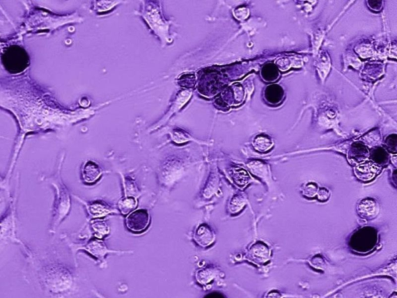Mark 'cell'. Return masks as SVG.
Returning <instances> with one entry per match:
<instances>
[{"instance_id":"8992f818","label":"cell","mask_w":397,"mask_h":298,"mask_svg":"<svg viewBox=\"0 0 397 298\" xmlns=\"http://www.w3.org/2000/svg\"><path fill=\"white\" fill-rule=\"evenodd\" d=\"M377 242V235L374 229L364 228L358 230L351 238V245L358 252H365L373 249Z\"/></svg>"},{"instance_id":"8fae6325","label":"cell","mask_w":397,"mask_h":298,"mask_svg":"<svg viewBox=\"0 0 397 298\" xmlns=\"http://www.w3.org/2000/svg\"><path fill=\"white\" fill-rule=\"evenodd\" d=\"M357 213L360 218L365 220H372L379 213V205L372 198L361 200L357 206Z\"/></svg>"},{"instance_id":"5bb4252c","label":"cell","mask_w":397,"mask_h":298,"mask_svg":"<svg viewBox=\"0 0 397 298\" xmlns=\"http://www.w3.org/2000/svg\"><path fill=\"white\" fill-rule=\"evenodd\" d=\"M368 155H369V151L365 145L354 143L350 148L348 158L350 162L360 164L365 162Z\"/></svg>"},{"instance_id":"ac0fdd59","label":"cell","mask_w":397,"mask_h":298,"mask_svg":"<svg viewBox=\"0 0 397 298\" xmlns=\"http://www.w3.org/2000/svg\"><path fill=\"white\" fill-rule=\"evenodd\" d=\"M138 206L137 198L132 196H125L120 200L118 203V208L120 213L123 215H129L134 212V210Z\"/></svg>"},{"instance_id":"7c38bea8","label":"cell","mask_w":397,"mask_h":298,"mask_svg":"<svg viewBox=\"0 0 397 298\" xmlns=\"http://www.w3.org/2000/svg\"><path fill=\"white\" fill-rule=\"evenodd\" d=\"M356 177L363 182L372 180L380 172V167L372 162H364L355 168Z\"/></svg>"},{"instance_id":"e0dca14e","label":"cell","mask_w":397,"mask_h":298,"mask_svg":"<svg viewBox=\"0 0 397 298\" xmlns=\"http://www.w3.org/2000/svg\"><path fill=\"white\" fill-rule=\"evenodd\" d=\"M261 75L266 82H274L280 77V71L274 64H266L261 68Z\"/></svg>"},{"instance_id":"6da1fadb","label":"cell","mask_w":397,"mask_h":298,"mask_svg":"<svg viewBox=\"0 0 397 298\" xmlns=\"http://www.w3.org/2000/svg\"><path fill=\"white\" fill-rule=\"evenodd\" d=\"M17 242L26 250L30 266L36 271L40 281L52 293H62L72 286L73 275L67 266L48 258L40 257L31 252L19 239Z\"/></svg>"},{"instance_id":"4316f807","label":"cell","mask_w":397,"mask_h":298,"mask_svg":"<svg viewBox=\"0 0 397 298\" xmlns=\"http://www.w3.org/2000/svg\"><path fill=\"white\" fill-rule=\"evenodd\" d=\"M368 4L372 11H379L381 7H382V2L381 1H368Z\"/></svg>"},{"instance_id":"f1b7e54d","label":"cell","mask_w":397,"mask_h":298,"mask_svg":"<svg viewBox=\"0 0 397 298\" xmlns=\"http://www.w3.org/2000/svg\"><path fill=\"white\" fill-rule=\"evenodd\" d=\"M204 298H225V296L219 292H212V293L206 295Z\"/></svg>"},{"instance_id":"ba28073f","label":"cell","mask_w":397,"mask_h":298,"mask_svg":"<svg viewBox=\"0 0 397 298\" xmlns=\"http://www.w3.org/2000/svg\"><path fill=\"white\" fill-rule=\"evenodd\" d=\"M74 197L76 198L77 201H79L85 206L89 218H104L111 214H119L118 210L108 205L105 201L97 200V201L86 202V201H82L78 196H74Z\"/></svg>"},{"instance_id":"5b68a950","label":"cell","mask_w":397,"mask_h":298,"mask_svg":"<svg viewBox=\"0 0 397 298\" xmlns=\"http://www.w3.org/2000/svg\"><path fill=\"white\" fill-rule=\"evenodd\" d=\"M3 61L6 68L12 73L23 72L28 65L26 51L17 46L11 47L6 51Z\"/></svg>"},{"instance_id":"603a6c76","label":"cell","mask_w":397,"mask_h":298,"mask_svg":"<svg viewBox=\"0 0 397 298\" xmlns=\"http://www.w3.org/2000/svg\"><path fill=\"white\" fill-rule=\"evenodd\" d=\"M214 276V269H211V268H206V269L198 271L197 274H196V280L200 284L205 285L207 283H210Z\"/></svg>"},{"instance_id":"d6986e66","label":"cell","mask_w":397,"mask_h":298,"mask_svg":"<svg viewBox=\"0 0 397 298\" xmlns=\"http://www.w3.org/2000/svg\"><path fill=\"white\" fill-rule=\"evenodd\" d=\"M246 205V199L242 195H234L228 204V212L232 215L239 213Z\"/></svg>"},{"instance_id":"83f0119b","label":"cell","mask_w":397,"mask_h":298,"mask_svg":"<svg viewBox=\"0 0 397 298\" xmlns=\"http://www.w3.org/2000/svg\"><path fill=\"white\" fill-rule=\"evenodd\" d=\"M264 298H283V295L277 290H272L266 295Z\"/></svg>"},{"instance_id":"3957f363","label":"cell","mask_w":397,"mask_h":298,"mask_svg":"<svg viewBox=\"0 0 397 298\" xmlns=\"http://www.w3.org/2000/svg\"><path fill=\"white\" fill-rule=\"evenodd\" d=\"M63 238L72 249L74 256H75V254L78 251H85L91 256H93L95 259H97L98 262L102 263V266H103V262H105V258L109 254H119H119L132 253L133 252L132 251L110 250L108 249L103 241L97 239V238L91 239L87 242L82 244L74 243V242L68 240L67 238Z\"/></svg>"},{"instance_id":"52a82bcc","label":"cell","mask_w":397,"mask_h":298,"mask_svg":"<svg viewBox=\"0 0 397 298\" xmlns=\"http://www.w3.org/2000/svg\"><path fill=\"white\" fill-rule=\"evenodd\" d=\"M126 229L135 234L145 232L151 224V216L145 209L135 210L126 216Z\"/></svg>"},{"instance_id":"4fadbf2b","label":"cell","mask_w":397,"mask_h":298,"mask_svg":"<svg viewBox=\"0 0 397 298\" xmlns=\"http://www.w3.org/2000/svg\"><path fill=\"white\" fill-rule=\"evenodd\" d=\"M102 176V170L99 165L92 161L84 164L82 169V179L86 185L96 183Z\"/></svg>"},{"instance_id":"277c9868","label":"cell","mask_w":397,"mask_h":298,"mask_svg":"<svg viewBox=\"0 0 397 298\" xmlns=\"http://www.w3.org/2000/svg\"><path fill=\"white\" fill-rule=\"evenodd\" d=\"M16 205L17 196L11 200L5 213L0 217V243L11 239L16 242Z\"/></svg>"},{"instance_id":"7a4b0ae2","label":"cell","mask_w":397,"mask_h":298,"mask_svg":"<svg viewBox=\"0 0 397 298\" xmlns=\"http://www.w3.org/2000/svg\"><path fill=\"white\" fill-rule=\"evenodd\" d=\"M51 186L55 189V201H54L52 215H51V225L49 233L53 235L62 222L65 220L70 213L72 201L70 192H68L66 186L64 185L61 179L54 178L48 180Z\"/></svg>"},{"instance_id":"9a60e30c","label":"cell","mask_w":397,"mask_h":298,"mask_svg":"<svg viewBox=\"0 0 397 298\" xmlns=\"http://www.w3.org/2000/svg\"><path fill=\"white\" fill-rule=\"evenodd\" d=\"M284 97V90L280 85H270L264 90V98L266 101L273 105H276L282 102Z\"/></svg>"},{"instance_id":"30bf717a","label":"cell","mask_w":397,"mask_h":298,"mask_svg":"<svg viewBox=\"0 0 397 298\" xmlns=\"http://www.w3.org/2000/svg\"><path fill=\"white\" fill-rule=\"evenodd\" d=\"M193 239L202 248L210 247L215 242L216 236L211 228L206 224H200L196 227L193 234Z\"/></svg>"},{"instance_id":"cb8c5ba5","label":"cell","mask_w":397,"mask_h":298,"mask_svg":"<svg viewBox=\"0 0 397 298\" xmlns=\"http://www.w3.org/2000/svg\"><path fill=\"white\" fill-rule=\"evenodd\" d=\"M317 191H318V187H317V184L310 182L303 187L302 194L307 198H314L317 196Z\"/></svg>"},{"instance_id":"9c48e42d","label":"cell","mask_w":397,"mask_h":298,"mask_svg":"<svg viewBox=\"0 0 397 298\" xmlns=\"http://www.w3.org/2000/svg\"><path fill=\"white\" fill-rule=\"evenodd\" d=\"M246 256L249 261L255 264L262 265L270 260L271 258V251L264 242H256L249 248Z\"/></svg>"},{"instance_id":"ffe728a7","label":"cell","mask_w":397,"mask_h":298,"mask_svg":"<svg viewBox=\"0 0 397 298\" xmlns=\"http://www.w3.org/2000/svg\"><path fill=\"white\" fill-rule=\"evenodd\" d=\"M371 159L373 161V163L377 165H385L389 160V155L387 154L386 151L381 147L372 149L371 152Z\"/></svg>"},{"instance_id":"2e32d148","label":"cell","mask_w":397,"mask_h":298,"mask_svg":"<svg viewBox=\"0 0 397 298\" xmlns=\"http://www.w3.org/2000/svg\"><path fill=\"white\" fill-rule=\"evenodd\" d=\"M230 176L236 186L240 188L245 187L251 180L247 171L239 167L232 169L230 172Z\"/></svg>"},{"instance_id":"f546056e","label":"cell","mask_w":397,"mask_h":298,"mask_svg":"<svg viewBox=\"0 0 397 298\" xmlns=\"http://www.w3.org/2000/svg\"><path fill=\"white\" fill-rule=\"evenodd\" d=\"M389 298H396V293H395V292H394V293H392V294L391 295V296H389Z\"/></svg>"},{"instance_id":"44dd1931","label":"cell","mask_w":397,"mask_h":298,"mask_svg":"<svg viewBox=\"0 0 397 298\" xmlns=\"http://www.w3.org/2000/svg\"><path fill=\"white\" fill-rule=\"evenodd\" d=\"M253 145L256 150L258 152H264L270 150V148L273 147V143L271 139L268 138V136L259 135V136L256 137L255 139L254 140Z\"/></svg>"},{"instance_id":"d4e9b609","label":"cell","mask_w":397,"mask_h":298,"mask_svg":"<svg viewBox=\"0 0 397 298\" xmlns=\"http://www.w3.org/2000/svg\"><path fill=\"white\" fill-rule=\"evenodd\" d=\"M385 145L388 150L395 153L396 152V135H391L387 137L385 141Z\"/></svg>"},{"instance_id":"4dcf8cb0","label":"cell","mask_w":397,"mask_h":298,"mask_svg":"<svg viewBox=\"0 0 397 298\" xmlns=\"http://www.w3.org/2000/svg\"><path fill=\"white\" fill-rule=\"evenodd\" d=\"M0 188H3L2 181L0 180Z\"/></svg>"},{"instance_id":"484cf974","label":"cell","mask_w":397,"mask_h":298,"mask_svg":"<svg viewBox=\"0 0 397 298\" xmlns=\"http://www.w3.org/2000/svg\"><path fill=\"white\" fill-rule=\"evenodd\" d=\"M330 195L331 194H330L328 189H326V188H321L317 191V196H317L319 201L324 202V201H327V200L329 199Z\"/></svg>"},{"instance_id":"7402d4cb","label":"cell","mask_w":397,"mask_h":298,"mask_svg":"<svg viewBox=\"0 0 397 298\" xmlns=\"http://www.w3.org/2000/svg\"><path fill=\"white\" fill-rule=\"evenodd\" d=\"M92 229L97 239H102L109 233V228L104 221H96L92 222Z\"/></svg>"}]
</instances>
